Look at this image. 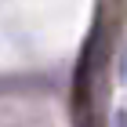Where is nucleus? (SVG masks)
Listing matches in <instances>:
<instances>
[{"label":"nucleus","mask_w":127,"mask_h":127,"mask_svg":"<svg viewBox=\"0 0 127 127\" xmlns=\"http://www.w3.org/2000/svg\"><path fill=\"white\" fill-rule=\"evenodd\" d=\"M113 120H116V127H127V113H124V109H116V116H113Z\"/></svg>","instance_id":"obj_1"}]
</instances>
